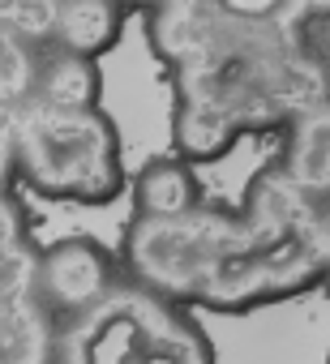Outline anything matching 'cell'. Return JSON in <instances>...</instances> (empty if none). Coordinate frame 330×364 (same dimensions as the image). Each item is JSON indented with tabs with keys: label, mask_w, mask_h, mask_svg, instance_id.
I'll return each instance as SVG.
<instances>
[{
	"label": "cell",
	"mask_w": 330,
	"mask_h": 364,
	"mask_svg": "<svg viewBox=\"0 0 330 364\" xmlns=\"http://www.w3.org/2000/svg\"><path fill=\"white\" fill-rule=\"evenodd\" d=\"M150 48L172 69V146L185 163L228 154L245 133L283 129L300 107L330 95V69L309 35L287 26L266 0H159Z\"/></svg>",
	"instance_id": "obj_1"
},
{
	"label": "cell",
	"mask_w": 330,
	"mask_h": 364,
	"mask_svg": "<svg viewBox=\"0 0 330 364\" xmlns=\"http://www.w3.org/2000/svg\"><path fill=\"white\" fill-rule=\"evenodd\" d=\"M313 215L317 202L270 163L249 180L236 210L198 206L176 219H133L120 245V270L168 304L245 313L321 283L304 245Z\"/></svg>",
	"instance_id": "obj_2"
},
{
	"label": "cell",
	"mask_w": 330,
	"mask_h": 364,
	"mask_svg": "<svg viewBox=\"0 0 330 364\" xmlns=\"http://www.w3.org/2000/svg\"><path fill=\"white\" fill-rule=\"evenodd\" d=\"M18 180L39 198L73 206H107L124 193L120 137L103 107H43L14 112Z\"/></svg>",
	"instance_id": "obj_3"
},
{
	"label": "cell",
	"mask_w": 330,
	"mask_h": 364,
	"mask_svg": "<svg viewBox=\"0 0 330 364\" xmlns=\"http://www.w3.org/2000/svg\"><path fill=\"white\" fill-rule=\"evenodd\" d=\"M52 364H211V347L181 304L120 279L103 304L60 326Z\"/></svg>",
	"instance_id": "obj_4"
},
{
	"label": "cell",
	"mask_w": 330,
	"mask_h": 364,
	"mask_svg": "<svg viewBox=\"0 0 330 364\" xmlns=\"http://www.w3.org/2000/svg\"><path fill=\"white\" fill-rule=\"evenodd\" d=\"M120 279H124L120 262L90 236H65V240L39 249L35 291L60 326L90 313L95 304H103Z\"/></svg>",
	"instance_id": "obj_5"
},
{
	"label": "cell",
	"mask_w": 330,
	"mask_h": 364,
	"mask_svg": "<svg viewBox=\"0 0 330 364\" xmlns=\"http://www.w3.org/2000/svg\"><path fill=\"white\" fill-rule=\"evenodd\" d=\"M275 167L309 202H317V206L330 202V95L300 107L283 124V150H279Z\"/></svg>",
	"instance_id": "obj_6"
},
{
	"label": "cell",
	"mask_w": 330,
	"mask_h": 364,
	"mask_svg": "<svg viewBox=\"0 0 330 364\" xmlns=\"http://www.w3.org/2000/svg\"><path fill=\"white\" fill-rule=\"evenodd\" d=\"M129 14H133L129 0H56L48 22V43L99 60L124 35Z\"/></svg>",
	"instance_id": "obj_7"
},
{
	"label": "cell",
	"mask_w": 330,
	"mask_h": 364,
	"mask_svg": "<svg viewBox=\"0 0 330 364\" xmlns=\"http://www.w3.org/2000/svg\"><path fill=\"white\" fill-rule=\"evenodd\" d=\"M133 219H176L202 206V180L181 154H154L133 176Z\"/></svg>",
	"instance_id": "obj_8"
},
{
	"label": "cell",
	"mask_w": 330,
	"mask_h": 364,
	"mask_svg": "<svg viewBox=\"0 0 330 364\" xmlns=\"http://www.w3.org/2000/svg\"><path fill=\"white\" fill-rule=\"evenodd\" d=\"M60 321L43 309L39 291L0 296V364H52Z\"/></svg>",
	"instance_id": "obj_9"
},
{
	"label": "cell",
	"mask_w": 330,
	"mask_h": 364,
	"mask_svg": "<svg viewBox=\"0 0 330 364\" xmlns=\"http://www.w3.org/2000/svg\"><path fill=\"white\" fill-rule=\"evenodd\" d=\"M99 60L43 43L39 52V73H35V99L43 107H99Z\"/></svg>",
	"instance_id": "obj_10"
},
{
	"label": "cell",
	"mask_w": 330,
	"mask_h": 364,
	"mask_svg": "<svg viewBox=\"0 0 330 364\" xmlns=\"http://www.w3.org/2000/svg\"><path fill=\"white\" fill-rule=\"evenodd\" d=\"M39 52L43 43L31 39L26 31L0 22V107L22 112L35 99V73H39Z\"/></svg>",
	"instance_id": "obj_11"
},
{
	"label": "cell",
	"mask_w": 330,
	"mask_h": 364,
	"mask_svg": "<svg viewBox=\"0 0 330 364\" xmlns=\"http://www.w3.org/2000/svg\"><path fill=\"white\" fill-rule=\"evenodd\" d=\"M52 5H56V0H0V22H9V26L26 31L31 39L48 43V22H52Z\"/></svg>",
	"instance_id": "obj_12"
},
{
	"label": "cell",
	"mask_w": 330,
	"mask_h": 364,
	"mask_svg": "<svg viewBox=\"0 0 330 364\" xmlns=\"http://www.w3.org/2000/svg\"><path fill=\"white\" fill-rule=\"evenodd\" d=\"M31 249V228H26V210L18 202L14 189H0V257Z\"/></svg>",
	"instance_id": "obj_13"
},
{
	"label": "cell",
	"mask_w": 330,
	"mask_h": 364,
	"mask_svg": "<svg viewBox=\"0 0 330 364\" xmlns=\"http://www.w3.org/2000/svg\"><path fill=\"white\" fill-rule=\"evenodd\" d=\"M270 9H275L287 26H296L300 35L330 26V0H270Z\"/></svg>",
	"instance_id": "obj_14"
},
{
	"label": "cell",
	"mask_w": 330,
	"mask_h": 364,
	"mask_svg": "<svg viewBox=\"0 0 330 364\" xmlns=\"http://www.w3.org/2000/svg\"><path fill=\"white\" fill-rule=\"evenodd\" d=\"M304 245H309V253H313V262H317L321 287L330 291V202L317 206V215H313V223H309V232H304Z\"/></svg>",
	"instance_id": "obj_15"
},
{
	"label": "cell",
	"mask_w": 330,
	"mask_h": 364,
	"mask_svg": "<svg viewBox=\"0 0 330 364\" xmlns=\"http://www.w3.org/2000/svg\"><path fill=\"white\" fill-rule=\"evenodd\" d=\"M18 180V129H14V112L0 107V189H14Z\"/></svg>",
	"instance_id": "obj_16"
},
{
	"label": "cell",
	"mask_w": 330,
	"mask_h": 364,
	"mask_svg": "<svg viewBox=\"0 0 330 364\" xmlns=\"http://www.w3.org/2000/svg\"><path fill=\"white\" fill-rule=\"evenodd\" d=\"M317 52H321V60H326V69H330V26L321 31V43H317Z\"/></svg>",
	"instance_id": "obj_17"
},
{
	"label": "cell",
	"mask_w": 330,
	"mask_h": 364,
	"mask_svg": "<svg viewBox=\"0 0 330 364\" xmlns=\"http://www.w3.org/2000/svg\"><path fill=\"white\" fill-rule=\"evenodd\" d=\"M326 364H330V351H326Z\"/></svg>",
	"instance_id": "obj_18"
}]
</instances>
